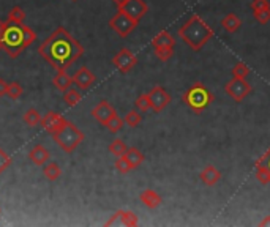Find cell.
<instances>
[{
  "label": "cell",
  "instance_id": "cell-2",
  "mask_svg": "<svg viewBox=\"0 0 270 227\" xmlns=\"http://www.w3.org/2000/svg\"><path fill=\"white\" fill-rule=\"evenodd\" d=\"M35 40H37V35L30 27L24 24L8 23L5 34L2 37V41H0V49H4L8 57L16 59L19 54L26 48H29Z\"/></svg>",
  "mask_w": 270,
  "mask_h": 227
},
{
  "label": "cell",
  "instance_id": "cell-9",
  "mask_svg": "<svg viewBox=\"0 0 270 227\" xmlns=\"http://www.w3.org/2000/svg\"><path fill=\"white\" fill-rule=\"evenodd\" d=\"M147 93L150 98V104H152V111L157 114L165 111L171 103V95L165 90V87H161V85H157V87L149 90Z\"/></svg>",
  "mask_w": 270,
  "mask_h": 227
},
{
  "label": "cell",
  "instance_id": "cell-24",
  "mask_svg": "<svg viewBox=\"0 0 270 227\" xmlns=\"http://www.w3.org/2000/svg\"><path fill=\"white\" fill-rule=\"evenodd\" d=\"M109 153H112L115 158H118V156H123L125 153H126V150H128V147L125 145V142L122 139H114L112 142L109 144Z\"/></svg>",
  "mask_w": 270,
  "mask_h": 227
},
{
  "label": "cell",
  "instance_id": "cell-11",
  "mask_svg": "<svg viewBox=\"0 0 270 227\" xmlns=\"http://www.w3.org/2000/svg\"><path fill=\"white\" fill-rule=\"evenodd\" d=\"M138 216L136 213L129 210H118L115 211L109 219L106 221L104 225H126V227H134L138 225Z\"/></svg>",
  "mask_w": 270,
  "mask_h": 227
},
{
  "label": "cell",
  "instance_id": "cell-25",
  "mask_svg": "<svg viewBox=\"0 0 270 227\" xmlns=\"http://www.w3.org/2000/svg\"><path fill=\"white\" fill-rule=\"evenodd\" d=\"M24 19H26V13H24V10L23 8H19V7H15L12 8V12L8 13V23H12V24H24Z\"/></svg>",
  "mask_w": 270,
  "mask_h": 227
},
{
  "label": "cell",
  "instance_id": "cell-38",
  "mask_svg": "<svg viewBox=\"0 0 270 227\" xmlns=\"http://www.w3.org/2000/svg\"><path fill=\"white\" fill-rule=\"evenodd\" d=\"M259 159H261L262 163H264V164L267 166V169L270 170V148H268V150L265 151V153H264V155H262L261 158H259Z\"/></svg>",
  "mask_w": 270,
  "mask_h": 227
},
{
  "label": "cell",
  "instance_id": "cell-13",
  "mask_svg": "<svg viewBox=\"0 0 270 227\" xmlns=\"http://www.w3.org/2000/svg\"><path fill=\"white\" fill-rule=\"evenodd\" d=\"M115 114H117L115 109H114V107H112L109 103H107V101H100V103L92 109V117H93L100 125H103V126H104L107 122H109Z\"/></svg>",
  "mask_w": 270,
  "mask_h": 227
},
{
  "label": "cell",
  "instance_id": "cell-8",
  "mask_svg": "<svg viewBox=\"0 0 270 227\" xmlns=\"http://www.w3.org/2000/svg\"><path fill=\"white\" fill-rule=\"evenodd\" d=\"M112 65L118 71L125 74L128 71H131L138 65V57L129 49L123 48L112 57Z\"/></svg>",
  "mask_w": 270,
  "mask_h": 227
},
{
  "label": "cell",
  "instance_id": "cell-17",
  "mask_svg": "<svg viewBox=\"0 0 270 227\" xmlns=\"http://www.w3.org/2000/svg\"><path fill=\"white\" fill-rule=\"evenodd\" d=\"M139 199H141V202L146 205L147 208H157V207H160L161 203H163V199H161V196L157 192V191H154V189H146V191H143L141 192V196H139Z\"/></svg>",
  "mask_w": 270,
  "mask_h": 227
},
{
  "label": "cell",
  "instance_id": "cell-35",
  "mask_svg": "<svg viewBox=\"0 0 270 227\" xmlns=\"http://www.w3.org/2000/svg\"><path fill=\"white\" fill-rule=\"evenodd\" d=\"M254 19L257 21L259 24H267L270 23V8H265V10H259V12H254L253 13Z\"/></svg>",
  "mask_w": 270,
  "mask_h": 227
},
{
  "label": "cell",
  "instance_id": "cell-10",
  "mask_svg": "<svg viewBox=\"0 0 270 227\" xmlns=\"http://www.w3.org/2000/svg\"><path fill=\"white\" fill-rule=\"evenodd\" d=\"M118 10H122L123 13H126L129 18H133L134 21L139 23V21L147 15L149 5L144 2V0H126V2Z\"/></svg>",
  "mask_w": 270,
  "mask_h": 227
},
{
  "label": "cell",
  "instance_id": "cell-26",
  "mask_svg": "<svg viewBox=\"0 0 270 227\" xmlns=\"http://www.w3.org/2000/svg\"><path fill=\"white\" fill-rule=\"evenodd\" d=\"M63 100H65V103H67L70 107H73V106H76V104H79L81 103V100H82V95L78 92V90H74V89H68L67 92H65V95H63Z\"/></svg>",
  "mask_w": 270,
  "mask_h": 227
},
{
  "label": "cell",
  "instance_id": "cell-29",
  "mask_svg": "<svg viewBox=\"0 0 270 227\" xmlns=\"http://www.w3.org/2000/svg\"><path fill=\"white\" fill-rule=\"evenodd\" d=\"M123 125H125V122H123V118H120L118 117L117 114L111 118L109 122H107L104 126L107 128V131L109 133H112V134H117L118 131H120V129L123 128Z\"/></svg>",
  "mask_w": 270,
  "mask_h": 227
},
{
  "label": "cell",
  "instance_id": "cell-15",
  "mask_svg": "<svg viewBox=\"0 0 270 227\" xmlns=\"http://www.w3.org/2000/svg\"><path fill=\"white\" fill-rule=\"evenodd\" d=\"M199 178L206 186H215L221 180V172L213 164H207L199 172Z\"/></svg>",
  "mask_w": 270,
  "mask_h": 227
},
{
  "label": "cell",
  "instance_id": "cell-5",
  "mask_svg": "<svg viewBox=\"0 0 270 227\" xmlns=\"http://www.w3.org/2000/svg\"><path fill=\"white\" fill-rule=\"evenodd\" d=\"M52 139L56 140V144L65 151V153H73V151L82 144L84 133L74 123L67 122L56 134L52 136Z\"/></svg>",
  "mask_w": 270,
  "mask_h": 227
},
{
  "label": "cell",
  "instance_id": "cell-41",
  "mask_svg": "<svg viewBox=\"0 0 270 227\" xmlns=\"http://www.w3.org/2000/svg\"><path fill=\"white\" fill-rule=\"evenodd\" d=\"M259 225H261V227H265V225H270V216H265V218L261 221V222H259Z\"/></svg>",
  "mask_w": 270,
  "mask_h": 227
},
{
  "label": "cell",
  "instance_id": "cell-31",
  "mask_svg": "<svg viewBox=\"0 0 270 227\" xmlns=\"http://www.w3.org/2000/svg\"><path fill=\"white\" fill-rule=\"evenodd\" d=\"M250 68L246 67V65L243 62H237L234 65V68H232V78H239V79H245L248 74H250Z\"/></svg>",
  "mask_w": 270,
  "mask_h": 227
},
{
  "label": "cell",
  "instance_id": "cell-42",
  "mask_svg": "<svg viewBox=\"0 0 270 227\" xmlns=\"http://www.w3.org/2000/svg\"><path fill=\"white\" fill-rule=\"evenodd\" d=\"M112 2H114V4L117 5V8H120V7H122V5H123L125 2H126V0H112Z\"/></svg>",
  "mask_w": 270,
  "mask_h": 227
},
{
  "label": "cell",
  "instance_id": "cell-16",
  "mask_svg": "<svg viewBox=\"0 0 270 227\" xmlns=\"http://www.w3.org/2000/svg\"><path fill=\"white\" fill-rule=\"evenodd\" d=\"M49 156H51L49 150H48L45 145H41V144L35 145L34 148L29 151L30 161H32L34 164H37V166H45L48 161H49Z\"/></svg>",
  "mask_w": 270,
  "mask_h": 227
},
{
  "label": "cell",
  "instance_id": "cell-40",
  "mask_svg": "<svg viewBox=\"0 0 270 227\" xmlns=\"http://www.w3.org/2000/svg\"><path fill=\"white\" fill-rule=\"evenodd\" d=\"M7 26H8L7 21H0V41H2V37H4L5 30H7Z\"/></svg>",
  "mask_w": 270,
  "mask_h": 227
},
{
  "label": "cell",
  "instance_id": "cell-21",
  "mask_svg": "<svg viewBox=\"0 0 270 227\" xmlns=\"http://www.w3.org/2000/svg\"><path fill=\"white\" fill-rule=\"evenodd\" d=\"M125 158L128 159V163L131 164L133 170L141 166V164L144 163V159H146V156H144L143 151L139 150V148H136V147L128 148V150H126V153H125Z\"/></svg>",
  "mask_w": 270,
  "mask_h": 227
},
{
  "label": "cell",
  "instance_id": "cell-32",
  "mask_svg": "<svg viewBox=\"0 0 270 227\" xmlns=\"http://www.w3.org/2000/svg\"><path fill=\"white\" fill-rule=\"evenodd\" d=\"M115 169L120 172V174H128V172H131L133 170V167H131V164L128 163V159L125 158V155L123 156H118L117 159H115Z\"/></svg>",
  "mask_w": 270,
  "mask_h": 227
},
{
  "label": "cell",
  "instance_id": "cell-1",
  "mask_svg": "<svg viewBox=\"0 0 270 227\" xmlns=\"http://www.w3.org/2000/svg\"><path fill=\"white\" fill-rule=\"evenodd\" d=\"M38 54L49 65H52V68L62 71L68 70L70 65H73L82 56L84 48L79 45L78 40L71 37L67 29L57 27L49 38L41 43V46L38 48Z\"/></svg>",
  "mask_w": 270,
  "mask_h": 227
},
{
  "label": "cell",
  "instance_id": "cell-12",
  "mask_svg": "<svg viewBox=\"0 0 270 227\" xmlns=\"http://www.w3.org/2000/svg\"><path fill=\"white\" fill-rule=\"evenodd\" d=\"M67 123V120L60 115V114H57V112H48V114H45L41 117V126H43V129L48 133V134H51V136H54L56 134L59 129Z\"/></svg>",
  "mask_w": 270,
  "mask_h": 227
},
{
  "label": "cell",
  "instance_id": "cell-7",
  "mask_svg": "<svg viewBox=\"0 0 270 227\" xmlns=\"http://www.w3.org/2000/svg\"><path fill=\"white\" fill-rule=\"evenodd\" d=\"M224 92L229 96L231 100L235 103H242L248 95L253 92L251 84L246 79H239V78H232L231 81L226 82L224 85Z\"/></svg>",
  "mask_w": 270,
  "mask_h": 227
},
{
  "label": "cell",
  "instance_id": "cell-30",
  "mask_svg": "<svg viewBox=\"0 0 270 227\" xmlns=\"http://www.w3.org/2000/svg\"><path fill=\"white\" fill-rule=\"evenodd\" d=\"M24 123L29 125V126H37L41 123V115L37 109H29L26 114H24Z\"/></svg>",
  "mask_w": 270,
  "mask_h": 227
},
{
  "label": "cell",
  "instance_id": "cell-23",
  "mask_svg": "<svg viewBox=\"0 0 270 227\" xmlns=\"http://www.w3.org/2000/svg\"><path fill=\"white\" fill-rule=\"evenodd\" d=\"M43 174L49 181H56L62 175V170L57 163H46L45 167H43Z\"/></svg>",
  "mask_w": 270,
  "mask_h": 227
},
{
  "label": "cell",
  "instance_id": "cell-4",
  "mask_svg": "<svg viewBox=\"0 0 270 227\" xmlns=\"http://www.w3.org/2000/svg\"><path fill=\"white\" fill-rule=\"evenodd\" d=\"M213 93L202 82H194L188 90L183 92L182 101L185 103L194 114H201L213 103Z\"/></svg>",
  "mask_w": 270,
  "mask_h": 227
},
{
  "label": "cell",
  "instance_id": "cell-6",
  "mask_svg": "<svg viewBox=\"0 0 270 227\" xmlns=\"http://www.w3.org/2000/svg\"><path fill=\"white\" fill-rule=\"evenodd\" d=\"M138 24H139L138 21L129 18L126 13L122 12V10H117V13L109 21V27L122 38H126L129 34H131V32L138 27Z\"/></svg>",
  "mask_w": 270,
  "mask_h": 227
},
{
  "label": "cell",
  "instance_id": "cell-14",
  "mask_svg": "<svg viewBox=\"0 0 270 227\" xmlns=\"http://www.w3.org/2000/svg\"><path fill=\"white\" fill-rule=\"evenodd\" d=\"M95 81H96V76L87 67H81L76 73H74V76H73V82L76 84L79 89H82V90L90 89L92 85L95 84Z\"/></svg>",
  "mask_w": 270,
  "mask_h": 227
},
{
  "label": "cell",
  "instance_id": "cell-3",
  "mask_svg": "<svg viewBox=\"0 0 270 227\" xmlns=\"http://www.w3.org/2000/svg\"><path fill=\"white\" fill-rule=\"evenodd\" d=\"M179 37L187 43V45L193 51H201L207 41L213 38V29L204 21L199 15H191L190 19L187 21L179 29Z\"/></svg>",
  "mask_w": 270,
  "mask_h": 227
},
{
  "label": "cell",
  "instance_id": "cell-19",
  "mask_svg": "<svg viewBox=\"0 0 270 227\" xmlns=\"http://www.w3.org/2000/svg\"><path fill=\"white\" fill-rule=\"evenodd\" d=\"M221 27L228 32V34H235V32L242 27V21L235 13H229L221 19Z\"/></svg>",
  "mask_w": 270,
  "mask_h": 227
},
{
  "label": "cell",
  "instance_id": "cell-27",
  "mask_svg": "<svg viewBox=\"0 0 270 227\" xmlns=\"http://www.w3.org/2000/svg\"><path fill=\"white\" fill-rule=\"evenodd\" d=\"M134 106H136V109L139 112H147L152 109V104H150V98H149V93H143V95H139L136 101H134Z\"/></svg>",
  "mask_w": 270,
  "mask_h": 227
},
{
  "label": "cell",
  "instance_id": "cell-33",
  "mask_svg": "<svg viewBox=\"0 0 270 227\" xmlns=\"http://www.w3.org/2000/svg\"><path fill=\"white\" fill-rule=\"evenodd\" d=\"M154 51H155L157 59L161 62H168L169 59H172V56H174V48H157Z\"/></svg>",
  "mask_w": 270,
  "mask_h": 227
},
{
  "label": "cell",
  "instance_id": "cell-39",
  "mask_svg": "<svg viewBox=\"0 0 270 227\" xmlns=\"http://www.w3.org/2000/svg\"><path fill=\"white\" fill-rule=\"evenodd\" d=\"M8 85L4 79H0V96H5L8 93Z\"/></svg>",
  "mask_w": 270,
  "mask_h": 227
},
{
  "label": "cell",
  "instance_id": "cell-36",
  "mask_svg": "<svg viewBox=\"0 0 270 227\" xmlns=\"http://www.w3.org/2000/svg\"><path fill=\"white\" fill-rule=\"evenodd\" d=\"M10 166H12V158L8 156L4 148H0V174H4Z\"/></svg>",
  "mask_w": 270,
  "mask_h": 227
},
{
  "label": "cell",
  "instance_id": "cell-28",
  "mask_svg": "<svg viewBox=\"0 0 270 227\" xmlns=\"http://www.w3.org/2000/svg\"><path fill=\"white\" fill-rule=\"evenodd\" d=\"M141 120H143V115H141V112H139L138 109H136V111L126 112V115H125V118H123L125 125H128L129 128H136L139 123H141Z\"/></svg>",
  "mask_w": 270,
  "mask_h": 227
},
{
  "label": "cell",
  "instance_id": "cell-20",
  "mask_svg": "<svg viewBox=\"0 0 270 227\" xmlns=\"http://www.w3.org/2000/svg\"><path fill=\"white\" fill-rule=\"evenodd\" d=\"M54 85L60 90V92H67L70 87H71V84H73V78L71 76H68L67 70H62V71H57L56 74V78H54Z\"/></svg>",
  "mask_w": 270,
  "mask_h": 227
},
{
  "label": "cell",
  "instance_id": "cell-18",
  "mask_svg": "<svg viewBox=\"0 0 270 227\" xmlns=\"http://www.w3.org/2000/svg\"><path fill=\"white\" fill-rule=\"evenodd\" d=\"M152 46H154V49H157V48H174L176 46V40L168 30H161L158 35L154 37Z\"/></svg>",
  "mask_w": 270,
  "mask_h": 227
},
{
  "label": "cell",
  "instance_id": "cell-34",
  "mask_svg": "<svg viewBox=\"0 0 270 227\" xmlns=\"http://www.w3.org/2000/svg\"><path fill=\"white\" fill-rule=\"evenodd\" d=\"M23 92H24L23 87H21L18 82H12V84L8 85V93H7V95H8L12 100H19L21 95H23Z\"/></svg>",
  "mask_w": 270,
  "mask_h": 227
},
{
  "label": "cell",
  "instance_id": "cell-37",
  "mask_svg": "<svg viewBox=\"0 0 270 227\" xmlns=\"http://www.w3.org/2000/svg\"><path fill=\"white\" fill-rule=\"evenodd\" d=\"M265 8H270V2H268V0H253V2H251L253 13H254V12H259V10H265Z\"/></svg>",
  "mask_w": 270,
  "mask_h": 227
},
{
  "label": "cell",
  "instance_id": "cell-22",
  "mask_svg": "<svg viewBox=\"0 0 270 227\" xmlns=\"http://www.w3.org/2000/svg\"><path fill=\"white\" fill-rule=\"evenodd\" d=\"M254 166H256V170H254L256 180L261 183V185H270V170L267 169V166L261 159H257Z\"/></svg>",
  "mask_w": 270,
  "mask_h": 227
},
{
  "label": "cell",
  "instance_id": "cell-43",
  "mask_svg": "<svg viewBox=\"0 0 270 227\" xmlns=\"http://www.w3.org/2000/svg\"><path fill=\"white\" fill-rule=\"evenodd\" d=\"M71 2H78V0H71Z\"/></svg>",
  "mask_w": 270,
  "mask_h": 227
}]
</instances>
